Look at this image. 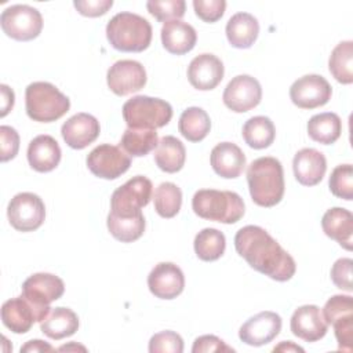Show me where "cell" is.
Masks as SVG:
<instances>
[{
    "mask_svg": "<svg viewBox=\"0 0 353 353\" xmlns=\"http://www.w3.org/2000/svg\"><path fill=\"white\" fill-rule=\"evenodd\" d=\"M234 248L252 269L276 281H287L295 274L294 258L261 226L241 228L234 236Z\"/></svg>",
    "mask_w": 353,
    "mask_h": 353,
    "instance_id": "cell-1",
    "label": "cell"
},
{
    "mask_svg": "<svg viewBox=\"0 0 353 353\" xmlns=\"http://www.w3.org/2000/svg\"><path fill=\"white\" fill-rule=\"evenodd\" d=\"M251 199L261 207H273L284 196V172L281 163L270 156L255 159L247 168Z\"/></svg>",
    "mask_w": 353,
    "mask_h": 353,
    "instance_id": "cell-2",
    "label": "cell"
},
{
    "mask_svg": "<svg viewBox=\"0 0 353 353\" xmlns=\"http://www.w3.org/2000/svg\"><path fill=\"white\" fill-rule=\"evenodd\" d=\"M110 46L123 52H142L152 41V26L148 19L134 12H119L106 25Z\"/></svg>",
    "mask_w": 353,
    "mask_h": 353,
    "instance_id": "cell-3",
    "label": "cell"
},
{
    "mask_svg": "<svg viewBox=\"0 0 353 353\" xmlns=\"http://www.w3.org/2000/svg\"><path fill=\"white\" fill-rule=\"evenodd\" d=\"M192 208L200 218L221 223H236L244 215L243 199L230 190H197L192 199Z\"/></svg>",
    "mask_w": 353,
    "mask_h": 353,
    "instance_id": "cell-4",
    "label": "cell"
},
{
    "mask_svg": "<svg viewBox=\"0 0 353 353\" xmlns=\"http://www.w3.org/2000/svg\"><path fill=\"white\" fill-rule=\"evenodd\" d=\"M25 106L32 120L51 123L61 119L69 110L70 101L54 84L34 81L26 87Z\"/></svg>",
    "mask_w": 353,
    "mask_h": 353,
    "instance_id": "cell-5",
    "label": "cell"
},
{
    "mask_svg": "<svg viewBox=\"0 0 353 353\" xmlns=\"http://www.w3.org/2000/svg\"><path fill=\"white\" fill-rule=\"evenodd\" d=\"M123 117L128 128L156 130L170 123L172 108L160 98L137 95L123 105Z\"/></svg>",
    "mask_w": 353,
    "mask_h": 353,
    "instance_id": "cell-6",
    "label": "cell"
},
{
    "mask_svg": "<svg viewBox=\"0 0 353 353\" xmlns=\"http://www.w3.org/2000/svg\"><path fill=\"white\" fill-rule=\"evenodd\" d=\"M153 194L152 181L137 175L117 188L110 197V214L117 216H134L141 214V208L148 205Z\"/></svg>",
    "mask_w": 353,
    "mask_h": 353,
    "instance_id": "cell-7",
    "label": "cell"
},
{
    "mask_svg": "<svg viewBox=\"0 0 353 353\" xmlns=\"http://www.w3.org/2000/svg\"><path fill=\"white\" fill-rule=\"evenodd\" d=\"M3 32L18 41L36 39L43 29V17L40 11L28 4H15L7 7L0 17Z\"/></svg>",
    "mask_w": 353,
    "mask_h": 353,
    "instance_id": "cell-8",
    "label": "cell"
},
{
    "mask_svg": "<svg viewBox=\"0 0 353 353\" xmlns=\"http://www.w3.org/2000/svg\"><path fill=\"white\" fill-rule=\"evenodd\" d=\"M7 216L15 230L33 232L43 225L46 219V207L37 194L22 192L15 194L8 203Z\"/></svg>",
    "mask_w": 353,
    "mask_h": 353,
    "instance_id": "cell-9",
    "label": "cell"
},
{
    "mask_svg": "<svg viewBox=\"0 0 353 353\" xmlns=\"http://www.w3.org/2000/svg\"><path fill=\"white\" fill-rule=\"evenodd\" d=\"M88 170L98 178L116 179L131 165V157L120 146L102 143L87 156Z\"/></svg>",
    "mask_w": 353,
    "mask_h": 353,
    "instance_id": "cell-10",
    "label": "cell"
},
{
    "mask_svg": "<svg viewBox=\"0 0 353 353\" xmlns=\"http://www.w3.org/2000/svg\"><path fill=\"white\" fill-rule=\"evenodd\" d=\"M332 95L330 83L320 74H305L290 87L292 103L301 109H316L324 106Z\"/></svg>",
    "mask_w": 353,
    "mask_h": 353,
    "instance_id": "cell-11",
    "label": "cell"
},
{
    "mask_svg": "<svg viewBox=\"0 0 353 353\" xmlns=\"http://www.w3.org/2000/svg\"><path fill=\"white\" fill-rule=\"evenodd\" d=\"M222 99L225 106L232 112L244 113L259 105L262 99V87L255 77L239 74L228 83Z\"/></svg>",
    "mask_w": 353,
    "mask_h": 353,
    "instance_id": "cell-12",
    "label": "cell"
},
{
    "mask_svg": "<svg viewBox=\"0 0 353 353\" xmlns=\"http://www.w3.org/2000/svg\"><path fill=\"white\" fill-rule=\"evenodd\" d=\"M65 292L62 279L51 273H34L22 284V296L41 310L50 312V303L59 299Z\"/></svg>",
    "mask_w": 353,
    "mask_h": 353,
    "instance_id": "cell-13",
    "label": "cell"
},
{
    "mask_svg": "<svg viewBox=\"0 0 353 353\" xmlns=\"http://www.w3.org/2000/svg\"><path fill=\"white\" fill-rule=\"evenodd\" d=\"M106 80L112 92L119 97H124L145 87L146 70L138 61L121 59L109 68Z\"/></svg>",
    "mask_w": 353,
    "mask_h": 353,
    "instance_id": "cell-14",
    "label": "cell"
},
{
    "mask_svg": "<svg viewBox=\"0 0 353 353\" xmlns=\"http://www.w3.org/2000/svg\"><path fill=\"white\" fill-rule=\"evenodd\" d=\"M50 312L32 305L26 298L17 296L1 306V321L14 334H25L37 321H43Z\"/></svg>",
    "mask_w": 353,
    "mask_h": 353,
    "instance_id": "cell-15",
    "label": "cell"
},
{
    "mask_svg": "<svg viewBox=\"0 0 353 353\" xmlns=\"http://www.w3.org/2000/svg\"><path fill=\"white\" fill-rule=\"evenodd\" d=\"M281 317L270 310L250 317L239 330V338L250 346H263L281 331Z\"/></svg>",
    "mask_w": 353,
    "mask_h": 353,
    "instance_id": "cell-16",
    "label": "cell"
},
{
    "mask_svg": "<svg viewBox=\"0 0 353 353\" xmlns=\"http://www.w3.org/2000/svg\"><path fill=\"white\" fill-rule=\"evenodd\" d=\"M148 287L160 299H174L183 291L185 276L175 263L160 262L150 270Z\"/></svg>",
    "mask_w": 353,
    "mask_h": 353,
    "instance_id": "cell-17",
    "label": "cell"
},
{
    "mask_svg": "<svg viewBox=\"0 0 353 353\" xmlns=\"http://www.w3.org/2000/svg\"><path fill=\"white\" fill-rule=\"evenodd\" d=\"M225 68L222 61L214 54H200L188 66L189 83L200 91L214 90L223 79Z\"/></svg>",
    "mask_w": 353,
    "mask_h": 353,
    "instance_id": "cell-18",
    "label": "cell"
},
{
    "mask_svg": "<svg viewBox=\"0 0 353 353\" xmlns=\"http://www.w3.org/2000/svg\"><path fill=\"white\" fill-rule=\"evenodd\" d=\"M290 327L295 336L306 342L320 341L328 331V324L320 307L316 305H303L295 309L291 316Z\"/></svg>",
    "mask_w": 353,
    "mask_h": 353,
    "instance_id": "cell-19",
    "label": "cell"
},
{
    "mask_svg": "<svg viewBox=\"0 0 353 353\" xmlns=\"http://www.w3.org/2000/svg\"><path fill=\"white\" fill-rule=\"evenodd\" d=\"M99 121L88 113H77L68 119L61 128V135L72 149H84L99 135Z\"/></svg>",
    "mask_w": 353,
    "mask_h": 353,
    "instance_id": "cell-20",
    "label": "cell"
},
{
    "mask_svg": "<svg viewBox=\"0 0 353 353\" xmlns=\"http://www.w3.org/2000/svg\"><path fill=\"white\" fill-rule=\"evenodd\" d=\"M292 170L301 185L314 186L323 179L327 171V160L321 152L313 148H303L295 153Z\"/></svg>",
    "mask_w": 353,
    "mask_h": 353,
    "instance_id": "cell-21",
    "label": "cell"
},
{
    "mask_svg": "<svg viewBox=\"0 0 353 353\" xmlns=\"http://www.w3.org/2000/svg\"><path fill=\"white\" fill-rule=\"evenodd\" d=\"M211 167L222 178L232 179L240 176L245 167L243 150L232 142H221L211 150Z\"/></svg>",
    "mask_w": 353,
    "mask_h": 353,
    "instance_id": "cell-22",
    "label": "cell"
},
{
    "mask_svg": "<svg viewBox=\"0 0 353 353\" xmlns=\"http://www.w3.org/2000/svg\"><path fill=\"white\" fill-rule=\"evenodd\" d=\"M61 148L51 135H37L29 142L28 161L37 172H50L61 161Z\"/></svg>",
    "mask_w": 353,
    "mask_h": 353,
    "instance_id": "cell-23",
    "label": "cell"
},
{
    "mask_svg": "<svg viewBox=\"0 0 353 353\" xmlns=\"http://www.w3.org/2000/svg\"><path fill=\"white\" fill-rule=\"evenodd\" d=\"M197 41V33L192 25L181 19L168 21L161 28L163 47L174 55H183L193 50Z\"/></svg>",
    "mask_w": 353,
    "mask_h": 353,
    "instance_id": "cell-24",
    "label": "cell"
},
{
    "mask_svg": "<svg viewBox=\"0 0 353 353\" xmlns=\"http://www.w3.org/2000/svg\"><path fill=\"white\" fill-rule=\"evenodd\" d=\"M323 232L341 247L350 251L353 241V215L349 210L334 207L325 211L321 219Z\"/></svg>",
    "mask_w": 353,
    "mask_h": 353,
    "instance_id": "cell-25",
    "label": "cell"
},
{
    "mask_svg": "<svg viewBox=\"0 0 353 353\" xmlns=\"http://www.w3.org/2000/svg\"><path fill=\"white\" fill-rule=\"evenodd\" d=\"M225 32L232 47L250 48L259 34V23L254 15L237 12L228 21Z\"/></svg>",
    "mask_w": 353,
    "mask_h": 353,
    "instance_id": "cell-26",
    "label": "cell"
},
{
    "mask_svg": "<svg viewBox=\"0 0 353 353\" xmlns=\"http://www.w3.org/2000/svg\"><path fill=\"white\" fill-rule=\"evenodd\" d=\"M41 332L50 339H63L79 330V317L69 307H54L40 323Z\"/></svg>",
    "mask_w": 353,
    "mask_h": 353,
    "instance_id": "cell-27",
    "label": "cell"
},
{
    "mask_svg": "<svg viewBox=\"0 0 353 353\" xmlns=\"http://www.w3.org/2000/svg\"><path fill=\"white\" fill-rule=\"evenodd\" d=\"M186 160V150L183 143L172 137L165 135L159 141L154 150V161L157 167L168 174H174L182 170Z\"/></svg>",
    "mask_w": 353,
    "mask_h": 353,
    "instance_id": "cell-28",
    "label": "cell"
},
{
    "mask_svg": "<svg viewBox=\"0 0 353 353\" xmlns=\"http://www.w3.org/2000/svg\"><path fill=\"white\" fill-rule=\"evenodd\" d=\"M342 132V121L336 113L324 112L314 114L307 121L309 137L323 145L334 143Z\"/></svg>",
    "mask_w": 353,
    "mask_h": 353,
    "instance_id": "cell-29",
    "label": "cell"
},
{
    "mask_svg": "<svg viewBox=\"0 0 353 353\" xmlns=\"http://www.w3.org/2000/svg\"><path fill=\"white\" fill-rule=\"evenodd\" d=\"M178 130L183 138L190 142H200L203 141L210 130H211V120L207 112L201 108L192 106L182 112L178 123Z\"/></svg>",
    "mask_w": 353,
    "mask_h": 353,
    "instance_id": "cell-30",
    "label": "cell"
},
{
    "mask_svg": "<svg viewBox=\"0 0 353 353\" xmlns=\"http://www.w3.org/2000/svg\"><path fill=\"white\" fill-rule=\"evenodd\" d=\"M243 138L252 149L269 148L276 138L273 121L266 116H254L243 125Z\"/></svg>",
    "mask_w": 353,
    "mask_h": 353,
    "instance_id": "cell-31",
    "label": "cell"
},
{
    "mask_svg": "<svg viewBox=\"0 0 353 353\" xmlns=\"http://www.w3.org/2000/svg\"><path fill=\"white\" fill-rule=\"evenodd\" d=\"M106 225L116 240L121 243H132L143 234L146 223L142 212L134 216H117L109 212Z\"/></svg>",
    "mask_w": 353,
    "mask_h": 353,
    "instance_id": "cell-32",
    "label": "cell"
},
{
    "mask_svg": "<svg viewBox=\"0 0 353 353\" xmlns=\"http://www.w3.org/2000/svg\"><path fill=\"white\" fill-rule=\"evenodd\" d=\"M193 245L199 259L212 262L223 255L226 239L221 230L214 228H205L196 234Z\"/></svg>",
    "mask_w": 353,
    "mask_h": 353,
    "instance_id": "cell-33",
    "label": "cell"
},
{
    "mask_svg": "<svg viewBox=\"0 0 353 353\" xmlns=\"http://www.w3.org/2000/svg\"><path fill=\"white\" fill-rule=\"evenodd\" d=\"M328 69L334 79L342 84L353 83V41L336 44L328 59Z\"/></svg>",
    "mask_w": 353,
    "mask_h": 353,
    "instance_id": "cell-34",
    "label": "cell"
},
{
    "mask_svg": "<svg viewBox=\"0 0 353 353\" xmlns=\"http://www.w3.org/2000/svg\"><path fill=\"white\" fill-rule=\"evenodd\" d=\"M159 145L156 130L127 128L121 137L119 146L130 156L142 157L152 152Z\"/></svg>",
    "mask_w": 353,
    "mask_h": 353,
    "instance_id": "cell-35",
    "label": "cell"
},
{
    "mask_svg": "<svg viewBox=\"0 0 353 353\" xmlns=\"http://www.w3.org/2000/svg\"><path fill=\"white\" fill-rule=\"evenodd\" d=\"M154 210L161 218L175 216L182 205V192L172 182L160 183L153 194Z\"/></svg>",
    "mask_w": 353,
    "mask_h": 353,
    "instance_id": "cell-36",
    "label": "cell"
},
{
    "mask_svg": "<svg viewBox=\"0 0 353 353\" xmlns=\"http://www.w3.org/2000/svg\"><path fill=\"white\" fill-rule=\"evenodd\" d=\"M330 190L334 196L350 201L353 199V167L352 164L336 165L328 181Z\"/></svg>",
    "mask_w": 353,
    "mask_h": 353,
    "instance_id": "cell-37",
    "label": "cell"
},
{
    "mask_svg": "<svg viewBox=\"0 0 353 353\" xmlns=\"http://www.w3.org/2000/svg\"><path fill=\"white\" fill-rule=\"evenodd\" d=\"M146 8L159 22H168L179 19L185 15L186 3L183 0H149Z\"/></svg>",
    "mask_w": 353,
    "mask_h": 353,
    "instance_id": "cell-38",
    "label": "cell"
},
{
    "mask_svg": "<svg viewBox=\"0 0 353 353\" xmlns=\"http://www.w3.org/2000/svg\"><path fill=\"white\" fill-rule=\"evenodd\" d=\"M150 353H182L183 339L174 331H161L154 334L149 341Z\"/></svg>",
    "mask_w": 353,
    "mask_h": 353,
    "instance_id": "cell-39",
    "label": "cell"
},
{
    "mask_svg": "<svg viewBox=\"0 0 353 353\" xmlns=\"http://www.w3.org/2000/svg\"><path fill=\"white\" fill-rule=\"evenodd\" d=\"M330 325L334 327L338 349L342 352H352L353 346V313H346L336 317Z\"/></svg>",
    "mask_w": 353,
    "mask_h": 353,
    "instance_id": "cell-40",
    "label": "cell"
},
{
    "mask_svg": "<svg viewBox=\"0 0 353 353\" xmlns=\"http://www.w3.org/2000/svg\"><path fill=\"white\" fill-rule=\"evenodd\" d=\"M321 313L325 323L330 325L336 317L353 313V298L350 295H334L325 302Z\"/></svg>",
    "mask_w": 353,
    "mask_h": 353,
    "instance_id": "cell-41",
    "label": "cell"
},
{
    "mask_svg": "<svg viewBox=\"0 0 353 353\" xmlns=\"http://www.w3.org/2000/svg\"><path fill=\"white\" fill-rule=\"evenodd\" d=\"M193 8L196 15L204 22H216L222 18L226 1L225 0H193Z\"/></svg>",
    "mask_w": 353,
    "mask_h": 353,
    "instance_id": "cell-42",
    "label": "cell"
},
{
    "mask_svg": "<svg viewBox=\"0 0 353 353\" xmlns=\"http://www.w3.org/2000/svg\"><path fill=\"white\" fill-rule=\"evenodd\" d=\"M352 266L353 261L350 258H339L331 268L332 283L347 292H352Z\"/></svg>",
    "mask_w": 353,
    "mask_h": 353,
    "instance_id": "cell-43",
    "label": "cell"
},
{
    "mask_svg": "<svg viewBox=\"0 0 353 353\" xmlns=\"http://www.w3.org/2000/svg\"><path fill=\"white\" fill-rule=\"evenodd\" d=\"M0 157L1 161L6 163L14 159L19 149V135L15 128L10 125L0 127Z\"/></svg>",
    "mask_w": 353,
    "mask_h": 353,
    "instance_id": "cell-44",
    "label": "cell"
},
{
    "mask_svg": "<svg viewBox=\"0 0 353 353\" xmlns=\"http://www.w3.org/2000/svg\"><path fill=\"white\" fill-rule=\"evenodd\" d=\"M73 6L79 14L95 18L106 14L113 6V0H76L73 1Z\"/></svg>",
    "mask_w": 353,
    "mask_h": 353,
    "instance_id": "cell-45",
    "label": "cell"
},
{
    "mask_svg": "<svg viewBox=\"0 0 353 353\" xmlns=\"http://www.w3.org/2000/svg\"><path fill=\"white\" fill-rule=\"evenodd\" d=\"M193 353H208V352H229L233 353L234 349L228 346L221 338L215 335H201L194 339L192 346Z\"/></svg>",
    "mask_w": 353,
    "mask_h": 353,
    "instance_id": "cell-46",
    "label": "cell"
},
{
    "mask_svg": "<svg viewBox=\"0 0 353 353\" xmlns=\"http://www.w3.org/2000/svg\"><path fill=\"white\" fill-rule=\"evenodd\" d=\"M0 91H1V112H0V116L4 117L12 109L15 95H14V91L6 84L0 85Z\"/></svg>",
    "mask_w": 353,
    "mask_h": 353,
    "instance_id": "cell-47",
    "label": "cell"
},
{
    "mask_svg": "<svg viewBox=\"0 0 353 353\" xmlns=\"http://www.w3.org/2000/svg\"><path fill=\"white\" fill-rule=\"evenodd\" d=\"M36 352H55V349L50 343H47L41 339L28 341L21 347V353H36Z\"/></svg>",
    "mask_w": 353,
    "mask_h": 353,
    "instance_id": "cell-48",
    "label": "cell"
},
{
    "mask_svg": "<svg viewBox=\"0 0 353 353\" xmlns=\"http://www.w3.org/2000/svg\"><path fill=\"white\" fill-rule=\"evenodd\" d=\"M273 352H274V353H276V352H283V353L301 352V353H303L305 350H303V347H301V346L295 345V343H294V342H291V341H283V342H280L277 346H274V347H273Z\"/></svg>",
    "mask_w": 353,
    "mask_h": 353,
    "instance_id": "cell-49",
    "label": "cell"
},
{
    "mask_svg": "<svg viewBox=\"0 0 353 353\" xmlns=\"http://www.w3.org/2000/svg\"><path fill=\"white\" fill-rule=\"evenodd\" d=\"M57 350H59V352H68V350H81V352H85L87 349L84 347V346H81V345H77V343H69V345H63V346H61V347H58Z\"/></svg>",
    "mask_w": 353,
    "mask_h": 353,
    "instance_id": "cell-50",
    "label": "cell"
}]
</instances>
